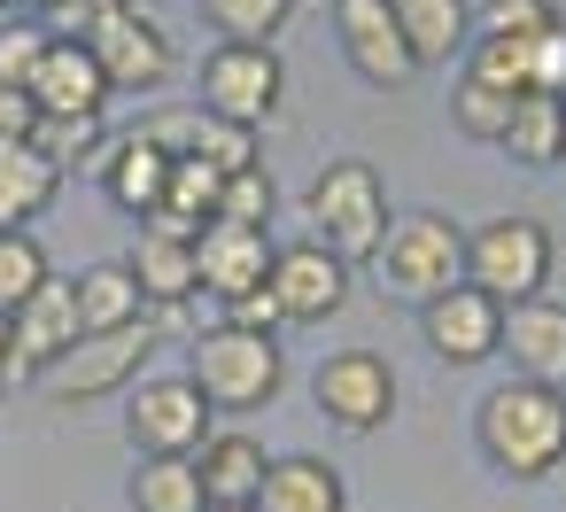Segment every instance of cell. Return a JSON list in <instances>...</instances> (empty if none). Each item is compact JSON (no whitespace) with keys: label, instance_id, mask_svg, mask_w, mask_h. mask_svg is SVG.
<instances>
[{"label":"cell","instance_id":"obj_18","mask_svg":"<svg viewBox=\"0 0 566 512\" xmlns=\"http://www.w3.org/2000/svg\"><path fill=\"white\" fill-rule=\"evenodd\" d=\"M249 512H349V481L334 458H311V450H287L264 466Z\"/></svg>","mask_w":566,"mask_h":512},{"label":"cell","instance_id":"obj_43","mask_svg":"<svg viewBox=\"0 0 566 512\" xmlns=\"http://www.w3.org/2000/svg\"><path fill=\"white\" fill-rule=\"evenodd\" d=\"M0 17H9V0H0Z\"/></svg>","mask_w":566,"mask_h":512},{"label":"cell","instance_id":"obj_10","mask_svg":"<svg viewBox=\"0 0 566 512\" xmlns=\"http://www.w3.org/2000/svg\"><path fill=\"white\" fill-rule=\"evenodd\" d=\"M311 404L342 427V435H380L396 419V365L380 349H334L311 373Z\"/></svg>","mask_w":566,"mask_h":512},{"label":"cell","instance_id":"obj_16","mask_svg":"<svg viewBox=\"0 0 566 512\" xmlns=\"http://www.w3.org/2000/svg\"><path fill=\"white\" fill-rule=\"evenodd\" d=\"M24 94H32L40 117H102V109H109V79H102V63H94V48L71 40V32L48 40V55H40V71H32Z\"/></svg>","mask_w":566,"mask_h":512},{"label":"cell","instance_id":"obj_33","mask_svg":"<svg viewBox=\"0 0 566 512\" xmlns=\"http://www.w3.org/2000/svg\"><path fill=\"white\" fill-rule=\"evenodd\" d=\"M465 79H481L496 94H527V40H473Z\"/></svg>","mask_w":566,"mask_h":512},{"label":"cell","instance_id":"obj_34","mask_svg":"<svg viewBox=\"0 0 566 512\" xmlns=\"http://www.w3.org/2000/svg\"><path fill=\"white\" fill-rule=\"evenodd\" d=\"M481 40H535L543 24H558L551 0H481Z\"/></svg>","mask_w":566,"mask_h":512},{"label":"cell","instance_id":"obj_17","mask_svg":"<svg viewBox=\"0 0 566 512\" xmlns=\"http://www.w3.org/2000/svg\"><path fill=\"white\" fill-rule=\"evenodd\" d=\"M520 380H566V303L551 295H527V303H504V349Z\"/></svg>","mask_w":566,"mask_h":512},{"label":"cell","instance_id":"obj_28","mask_svg":"<svg viewBox=\"0 0 566 512\" xmlns=\"http://www.w3.org/2000/svg\"><path fill=\"white\" fill-rule=\"evenodd\" d=\"M48 249L32 241V226H0V311H17L40 280H48Z\"/></svg>","mask_w":566,"mask_h":512},{"label":"cell","instance_id":"obj_4","mask_svg":"<svg viewBox=\"0 0 566 512\" xmlns=\"http://www.w3.org/2000/svg\"><path fill=\"white\" fill-rule=\"evenodd\" d=\"M156 342H164V326H156V311H140L133 326H109V334H78L32 388L48 396V404H94V396H117V388H133L140 373H148V357H156Z\"/></svg>","mask_w":566,"mask_h":512},{"label":"cell","instance_id":"obj_6","mask_svg":"<svg viewBox=\"0 0 566 512\" xmlns=\"http://www.w3.org/2000/svg\"><path fill=\"white\" fill-rule=\"evenodd\" d=\"M551 233L535 218H489L465 233V280L496 303H527V295H551Z\"/></svg>","mask_w":566,"mask_h":512},{"label":"cell","instance_id":"obj_42","mask_svg":"<svg viewBox=\"0 0 566 512\" xmlns=\"http://www.w3.org/2000/svg\"><path fill=\"white\" fill-rule=\"evenodd\" d=\"M210 512H249V504H210Z\"/></svg>","mask_w":566,"mask_h":512},{"label":"cell","instance_id":"obj_40","mask_svg":"<svg viewBox=\"0 0 566 512\" xmlns=\"http://www.w3.org/2000/svg\"><path fill=\"white\" fill-rule=\"evenodd\" d=\"M24 9H32V17H55V9H63V0H24Z\"/></svg>","mask_w":566,"mask_h":512},{"label":"cell","instance_id":"obj_3","mask_svg":"<svg viewBox=\"0 0 566 512\" xmlns=\"http://www.w3.org/2000/svg\"><path fill=\"white\" fill-rule=\"evenodd\" d=\"M187 380L210 396V411H264L287 388V357L280 334H249V326H210L187 349Z\"/></svg>","mask_w":566,"mask_h":512},{"label":"cell","instance_id":"obj_12","mask_svg":"<svg viewBox=\"0 0 566 512\" xmlns=\"http://www.w3.org/2000/svg\"><path fill=\"white\" fill-rule=\"evenodd\" d=\"M419 334H427V349L442 365H489L504 349V303L481 295L473 280H458L434 303H419Z\"/></svg>","mask_w":566,"mask_h":512},{"label":"cell","instance_id":"obj_21","mask_svg":"<svg viewBox=\"0 0 566 512\" xmlns=\"http://www.w3.org/2000/svg\"><path fill=\"white\" fill-rule=\"evenodd\" d=\"M264 466H272V458H264V442H256V435H241V427H226V435L210 427V435H202V450H195V473H202V497H210V504H249V497H256V481H264Z\"/></svg>","mask_w":566,"mask_h":512},{"label":"cell","instance_id":"obj_41","mask_svg":"<svg viewBox=\"0 0 566 512\" xmlns=\"http://www.w3.org/2000/svg\"><path fill=\"white\" fill-rule=\"evenodd\" d=\"M558 164H566V117H558Z\"/></svg>","mask_w":566,"mask_h":512},{"label":"cell","instance_id":"obj_25","mask_svg":"<svg viewBox=\"0 0 566 512\" xmlns=\"http://www.w3.org/2000/svg\"><path fill=\"white\" fill-rule=\"evenodd\" d=\"M558 117H566L558 94H520L512 117H504V133H496V148L512 164H527V171H551L558 164Z\"/></svg>","mask_w":566,"mask_h":512},{"label":"cell","instance_id":"obj_5","mask_svg":"<svg viewBox=\"0 0 566 512\" xmlns=\"http://www.w3.org/2000/svg\"><path fill=\"white\" fill-rule=\"evenodd\" d=\"M303 218H311V241L318 249H334L342 264H365L380 249V233H388V187L357 156L349 164H326L311 179V195H303Z\"/></svg>","mask_w":566,"mask_h":512},{"label":"cell","instance_id":"obj_39","mask_svg":"<svg viewBox=\"0 0 566 512\" xmlns=\"http://www.w3.org/2000/svg\"><path fill=\"white\" fill-rule=\"evenodd\" d=\"M0 373H9V311H0Z\"/></svg>","mask_w":566,"mask_h":512},{"label":"cell","instance_id":"obj_1","mask_svg":"<svg viewBox=\"0 0 566 512\" xmlns=\"http://www.w3.org/2000/svg\"><path fill=\"white\" fill-rule=\"evenodd\" d=\"M473 442L512 481L558 473L566 466V388H551V380H504V388H489L481 411H473Z\"/></svg>","mask_w":566,"mask_h":512},{"label":"cell","instance_id":"obj_20","mask_svg":"<svg viewBox=\"0 0 566 512\" xmlns=\"http://www.w3.org/2000/svg\"><path fill=\"white\" fill-rule=\"evenodd\" d=\"M133 280H140V303L148 311H179L187 295H202L195 288V241H179V233H156V226H140V241H133Z\"/></svg>","mask_w":566,"mask_h":512},{"label":"cell","instance_id":"obj_27","mask_svg":"<svg viewBox=\"0 0 566 512\" xmlns=\"http://www.w3.org/2000/svg\"><path fill=\"white\" fill-rule=\"evenodd\" d=\"M202 24L233 48H272L295 24V0H202Z\"/></svg>","mask_w":566,"mask_h":512},{"label":"cell","instance_id":"obj_14","mask_svg":"<svg viewBox=\"0 0 566 512\" xmlns=\"http://www.w3.org/2000/svg\"><path fill=\"white\" fill-rule=\"evenodd\" d=\"M334 40H342L349 71H357L365 86H380V94H396V86L419 79V55L403 48L388 0H334Z\"/></svg>","mask_w":566,"mask_h":512},{"label":"cell","instance_id":"obj_36","mask_svg":"<svg viewBox=\"0 0 566 512\" xmlns=\"http://www.w3.org/2000/svg\"><path fill=\"white\" fill-rule=\"evenodd\" d=\"M202 125H210L202 109H164V117H148L140 133H148V140H156L164 156H195V140H202Z\"/></svg>","mask_w":566,"mask_h":512},{"label":"cell","instance_id":"obj_7","mask_svg":"<svg viewBox=\"0 0 566 512\" xmlns=\"http://www.w3.org/2000/svg\"><path fill=\"white\" fill-rule=\"evenodd\" d=\"M210 396L187 380V373H140L125 388V435L148 450V458H195L202 435H210Z\"/></svg>","mask_w":566,"mask_h":512},{"label":"cell","instance_id":"obj_24","mask_svg":"<svg viewBox=\"0 0 566 512\" xmlns=\"http://www.w3.org/2000/svg\"><path fill=\"white\" fill-rule=\"evenodd\" d=\"M55 187H63V171H55L32 140L0 148V226H32V218H48V210H55Z\"/></svg>","mask_w":566,"mask_h":512},{"label":"cell","instance_id":"obj_13","mask_svg":"<svg viewBox=\"0 0 566 512\" xmlns=\"http://www.w3.org/2000/svg\"><path fill=\"white\" fill-rule=\"evenodd\" d=\"M71 342H78V295H71L63 272H48V280L9 311V373H17V380H40Z\"/></svg>","mask_w":566,"mask_h":512},{"label":"cell","instance_id":"obj_26","mask_svg":"<svg viewBox=\"0 0 566 512\" xmlns=\"http://www.w3.org/2000/svg\"><path fill=\"white\" fill-rule=\"evenodd\" d=\"M133 512H210L195 458H140L133 466Z\"/></svg>","mask_w":566,"mask_h":512},{"label":"cell","instance_id":"obj_8","mask_svg":"<svg viewBox=\"0 0 566 512\" xmlns=\"http://www.w3.org/2000/svg\"><path fill=\"white\" fill-rule=\"evenodd\" d=\"M78 40L94 48V63H102V79H109V94H156V86H171V71H179V55H171L164 24L140 9V0H133V9H102Z\"/></svg>","mask_w":566,"mask_h":512},{"label":"cell","instance_id":"obj_32","mask_svg":"<svg viewBox=\"0 0 566 512\" xmlns=\"http://www.w3.org/2000/svg\"><path fill=\"white\" fill-rule=\"evenodd\" d=\"M32 148H40L55 171H71V164H86V156L102 148V117H40V125H32Z\"/></svg>","mask_w":566,"mask_h":512},{"label":"cell","instance_id":"obj_35","mask_svg":"<svg viewBox=\"0 0 566 512\" xmlns=\"http://www.w3.org/2000/svg\"><path fill=\"white\" fill-rule=\"evenodd\" d=\"M527 94H558L566 102V17L527 40Z\"/></svg>","mask_w":566,"mask_h":512},{"label":"cell","instance_id":"obj_19","mask_svg":"<svg viewBox=\"0 0 566 512\" xmlns=\"http://www.w3.org/2000/svg\"><path fill=\"white\" fill-rule=\"evenodd\" d=\"M164 179H171V156L133 125L125 140H109V156H102V195L125 210V218H148L156 202H164Z\"/></svg>","mask_w":566,"mask_h":512},{"label":"cell","instance_id":"obj_30","mask_svg":"<svg viewBox=\"0 0 566 512\" xmlns=\"http://www.w3.org/2000/svg\"><path fill=\"white\" fill-rule=\"evenodd\" d=\"M272 210H280V187H272L264 164H249V171H233L218 187V218H233V226H264L272 233Z\"/></svg>","mask_w":566,"mask_h":512},{"label":"cell","instance_id":"obj_37","mask_svg":"<svg viewBox=\"0 0 566 512\" xmlns=\"http://www.w3.org/2000/svg\"><path fill=\"white\" fill-rule=\"evenodd\" d=\"M218 326H249V334H280L287 318H280V303H272V288H249V295H233L226 303V318Z\"/></svg>","mask_w":566,"mask_h":512},{"label":"cell","instance_id":"obj_9","mask_svg":"<svg viewBox=\"0 0 566 512\" xmlns=\"http://www.w3.org/2000/svg\"><path fill=\"white\" fill-rule=\"evenodd\" d=\"M280 94H287L280 48H233V40H218V48L202 55V102H195V109H210L218 125L256 133V125L280 109Z\"/></svg>","mask_w":566,"mask_h":512},{"label":"cell","instance_id":"obj_23","mask_svg":"<svg viewBox=\"0 0 566 512\" xmlns=\"http://www.w3.org/2000/svg\"><path fill=\"white\" fill-rule=\"evenodd\" d=\"M71 295H78V334H109V326H133L148 303H140V280H133V264L125 257H109V264H86L78 280H71Z\"/></svg>","mask_w":566,"mask_h":512},{"label":"cell","instance_id":"obj_31","mask_svg":"<svg viewBox=\"0 0 566 512\" xmlns=\"http://www.w3.org/2000/svg\"><path fill=\"white\" fill-rule=\"evenodd\" d=\"M48 40H55V32H48L40 17H0V86H32Z\"/></svg>","mask_w":566,"mask_h":512},{"label":"cell","instance_id":"obj_29","mask_svg":"<svg viewBox=\"0 0 566 512\" xmlns=\"http://www.w3.org/2000/svg\"><path fill=\"white\" fill-rule=\"evenodd\" d=\"M512 102H520V94H496V86H481V79H458V86H450V125H458L465 140H489V148H496Z\"/></svg>","mask_w":566,"mask_h":512},{"label":"cell","instance_id":"obj_38","mask_svg":"<svg viewBox=\"0 0 566 512\" xmlns=\"http://www.w3.org/2000/svg\"><path fill=\"white\" fill-rule=\"evenodd\" d=\"M32 125H40L32 94H24V86H0V148H17V140H32Z\"/></svg>","mask_w":566,"mask_h":512},{"label":"cell","instance_id":"obj_15","mask_svg":"<svg viewBox=\"0 0 566 512\" xmlns=\"http://www.w3.org/2000/svg\"><path fill=\"white\" fill-rule=\"evenodd\" d=\"M272 233L264 226H233V218H210L202 233H195V288L202 295H218V303H233V295H249V288H264V272H272Z\"/></svg>","mask_w":566,"mask_h":512},{"label":"cell","instance_id":"obj_11","mask_svg":"<svg viewBox=\"0 0 566 512\" xmlns=\"http://www.w3.org/2000/svg\"><path fill=\"white\" fill-rule=\"evenodd\" d=\"M264 288H272V303H280L287 326H318V318H334L349 303V264L334 249H318V241H280Z\"/></svg>","mask_w":566,"mask_h":512},{"label":"cell","instance_id":"obj_2","mask_svg":"<svg viewBox=\"0 0 566 512\" xmlns=\"http://www.w3.org/2000/svg\"><path fill=\"white\" fill-rule=\"evenodd\" d=\"M365 264H373L380 295L419 311V303H434L442 288L465 280V226L442 218V210H403V218H388V233H380V249Z\"/></svg>","mask_w":566,"mask_h":512},{"label":"cell","instance_id":"obj_22","mask_svg":"<svg viewBox=\"0 0 566 512\" xmlns=\"http://www.w3.org/2000/svg\"><path fill=\"white\" fill-rule=\"evenodd\" d=\"M388 17H396L403 48L419 55V71H434V63H450V55L465 48V32H473V0H388Z\"/></svg>","mask_w":566,"mask_h":512}]
</instances>
